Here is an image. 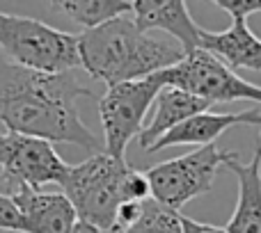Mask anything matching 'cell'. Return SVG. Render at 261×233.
<instances>
[{
  "label": "cell",
  "instance_id": "cell-1",
  "mask_svg": "<svg viewBox=\"0 0 261 233\" xmlns=\"http://www.w3.org/2000/svg\"><path fill=\"white\" fill-rule=\"evenodd\" d=\"M94 99L71 71H39L9 62L0 55V124L14 133L73 144L85 151H106L83 124L78 99Z\"/></svg>",
  "mask_w": 261,
  "mask_h": 233
},
{
  "label": "cell",
  "instance_id": "cell-2",
  "mask_svg": "<svg viewBox=\"0 0 261 233\" xmlns=\"http://www.w3.org/2000/svg\"><path fill=\"white\" fill-rule=\"evenodd\" d=\"M81 67L106 85L138 80L176 64L186 55L179 41L158 39L135 23L133 16L115 18L78 35Z\"/></svg>",
  "mask_w": 261,
  "mask_h": 233
},
{
  "label": "cell",
  "instance_id": "cell-3",
  "mask_svg": "<svg viewBox=\"0 0 261 233\" xmlns=\"http://www.w3.org/2000/svg\"><path fill=\"white\" fill-rule=\"evenodd\" d=\"M71 199L78 220L96 224L101 231H113L117 208L124 201H144L151 197L147 171H138L124 158L99 151L81 165H71L60 183Z\"/></svg>",
  "mask_w": 261,
  "mask_h": 233
},
{
  "label": "cell",
  "instance_id": "cell-4",
  "mask_svg": "<svg viewBox=\"0 0 261 233\" xmlns=\"http://www.w3.org/2000/svg\"><path fill=\"white\" fill-rule=\"evenodd\" d=\"M0 55L39 71H71L81 67L78 37L32 16L0 12Z\"/></svg>",
  "mask_w": 261,
  "mask_h": 233
},
{
  "label": "cell",
  "instance_id": "cell-5",
  "mask_svg": "<svg viewBox=\"0 0 261 233\" xmlns=\"http://www.w3.org/2000/svg\"><path fill=\"white\" fill-rule=\"evenodd\" d=\"M153 76L163 85L181 87L190 94L204 96L213 103H231V101H254L261 105V87L248 82L220 57L206 48H195L186 53L176 64L161 69Z\"/></svg>",
  "mask_w": 261,
  "mask_h": 233
},
{
  "label": "cell",
  "instance_id": "cell-6",
  "mask_svg": "<svg viewBox=\"0 0 261 233\" xmlns=\"http://www.w3.org/2000/svg\"><path fill=\"white\" fill-rule=\"evenodd\" d=\"M231 153L234 151L218 149L216 142H211L202 144L186 156L153 165L151 169H147L151 197L163 206L181 211L188 201L202 197L213 188L218 169L225 167Z\"/></svg>",
  "mask_w": 261,
  "mask_h": 233
},
{
  "label": "cell",
  "instance_id": "cell-7",
  "mask_svg": "<svg viewBox=\"0 0 261 233\" xmlns=\"http://www.w3.org/2000/svg\"><path fill=\"white\" fill-rule=\"evenodd\" d=\"M53 142L25 133H0V185L12 194L18 185H60L69 171Z\"/></svg>",
  "mask_w": 261,
  "mask_h": 233
},
{
  "label": "cell",
  "instance_id": "cell-8",
  "mask_svg": "<svg viewBox=\"0 0 261 233\" xmlns=\"http://www.w3.org/2000/svg\"><path fill=\"white\" fill-rule=\"evenodd\" d=\"M163 82L156 76L110 85L99 99V116L103 128V147L110 156L124 158L130 139L144 128V116L153 105Z\"/></svg>",
  "mask_w": 261,
  "mask_h": 233
},
{
  "label": "cell",
  "instance_id": "cell-9",
  "mask_svg": "<svg viewBox=\"0 0 261 233\" xmlns=\"http://www.w3.org/2000/svg\"><path fill=\"white\" fill-rule=\"evenodd\" d=\"M21 211V233H71L78 213L64 192H44L41 188L18 185L12 192Z\"/></svg>",
  "mask_w": 261,
  "mask_h": 233
},
{
  "label": "cell",
  "instance_id": "cell-10",
  "mask_svg": "<svg viewBox=\"0 0 261 233\" xmlns=\"http://www.w3.org/2000/svg\"><path fill=\"white\" fill-rule=\"evenodd\" d=\"M234 126H261V108L245 110V112H229V114H216V112H197L188 119H184L179 126L167 130L163 137H158L147 153H158L170 147H202L211 144L220 137L225 130Z\"/></svg>",
  "mask_w": 261,
  "mask_h": 233
},
{
  "label": "cell",
  "instance_id": "cell-11",
  "mask_svg": "<svg viewBox=\"0 0 261 233\" xmlns=\"http://www.w3.org/2000/svg\"><path fill=\"white\" fill-rule=\"evenodd\" d=\"M225 167L239 181V199L231 220L227 222L229 233H261V135L254 144V153L248 162L239 160V153L227 158Z\"/></svg>",
  "mask_w": 261,
  "mask_h": 233
},
{
  "label": "cell",
  "instance_id": "cell-12",
  "mask_svg": "<svg viewBox=\"0 0 261 233\" xmlns=\"http://www.w3.org/2000/svg\"><path fill=\"white\" fill-rule=\"evenodd\" d=\"M130 14L142 30L167 32L186 53L199 48L202 27L193 21L186 0H130Z\"/></svg>",
  "mask_w": 261,
  "mask_h": 233
},
{
  "label": "cell",
  "instance_id": "cell-13",
  "mask_svg": "<svg viewBox=\"0 0 261 233\" xmlns=\"http://www.w3.org/2000/svg\"><path fill=\"white\" fill-rule=\"evenodd\" d=\"M199 46L220 57L234 71H261V39L248 27V18H231V27L222 32L202 30Z\"/></svg>",
  "mask_w": 261,
  "mask_h": 233
},
{
  "label": "cell",
  "instance_id": "cell-14",
  "mask_svg": "<svg viewBox=\"0 0 261 233\" xmlns=\"http://www.w3.org/2000/svg\"><path fill=\"white\" fill-rule=\"evenodd\" d=\"M153 103H156V108H153L151 119H149V124L144 126L138 135V144L144 151H147L158 137H163L167 130L179 126L184 119L208 110L213 105V101L204 99V96H197V94H190V92L181 90V87L163 85Z\"/></svg>",
  "mask_w": 261,
  "mask_h": 233
},
{
  "label": "cell",
  "instance_id": "cell-15",
  "mask_svg": "<svg viewBox=\"0 0 261 233\" xmlns=\"http://www.w3.org/2000/svg\"><path fill=\"white\" fill-rule=\"evenodd\" d=\"M48 5L83 30L130 12V0H48Z\"/></svg>",
  "mask_w": 261,
  "mask_h": 233
},
{
  "label": "cell",
  "instance_id": "cell-16",
  "mask_svg": "<svg viewBox=\"0 0 261 233\" xmlns=\"http://www.w3.org/2000/svg\"><path fill=\"white\" fill-rule=\"evenodd\" d=\"M122 233H184L181 213L174 211V208L163 206L161 201L149 197L144 199L142 215L138 217V222L130 224L128 229H124Z\"/></svg>",
  "mask_w": 261,
  "mask_h": 233
},
{
  "label": "cell",
  "instance_id": "cell-17",
  "mask_svg": "<svg viewBox=\"0 0 261 233\" xmlns=\"http://www.w3.org/2000/svg\"><path fill=\"white\" fill-rule=\"evenodd\" d=\"M23 222H21V211H18L16 201L12 194L0 190V231H16L21 233Z\"/></svg>",
  "mask_w": 261,
  "mask_h": 233
},
{
  "label": "cell",
  "instance_id": "cell-18",
  "mask_svg": "<svg viewBox=\"0 0 261 233\" xmlns=\"http://www.w3.org/2000/svg\"><path fill=\"white\" fill-rule=\"evenodd\" d=\"M220 9H225L231 18H248L250 14L261 12V0H211Z\"/></svg>",
  "mask_w": 261,
  "mask_h": 233
},
{
  "label": "cell",
  "instance_id": "cell-19",
  "mask_svg": "<svg viewBox=\"0 0 261 233\" xmlns=\"http://www.w3.org/2000/svg\"><path fill=\"white\" fill-rule=\"evenodd\" d=\"M181 229L184 233H229L227 226H213V224H204V222H197V220H190V217L181 215Z\"/></svg>",
  "mask_w": 261,
  "mask_h": 233
},
{
  "label": "cell",
  "instance_id": "cell-20",
  "mask_svg": "<svg viewBox=\"0 0 261 233\" xmlns=\"http://www.w3.org/2000/svg\"><path fill=\"white\" fill-rule=\"evenodd\" d=\"M71 233H106V231H101L96 224H90V222H85V220H78L76 226L71 229Z\"/></svg>",
  "mask_w": 261,
  "mask_h": 233
},
{
  "label": "cell",
  "instance_id": "cell-21",
  "mask_svg": "<svg viewBox=\"0 0 261 233\" xmlns=\"http://www.w3.org/2000/svg\"><path fill=\"white\" fill-rule=\"evenodd\" d=\"M0 126H3V124H0Z\"/></svg>",
  "mask_w": 261,
  "mask_h": 233
}]
</instances>
